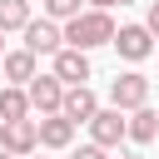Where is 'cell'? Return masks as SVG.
I'll list each match as a JSON object with an SVG mask.
<instances>
[{"instance_id":"7a4b0ae2","label":"cell","mask_w":159,"mask_h":159,"mask_svg":"<svg viewBox=\"0 0 159 159\" xmlns=\"http://www.w3.org/2000/svg\"><path fill=\"white\" fill-rule=\"evenodd\" d=\"M109 104H114V109H124V114H134L139 104H149V80H144L139 70L114 75V84H109Z\"/></svg>"},{"instance_id":"44dd1931","label":"cell","mask_w":159,"mask_h":159,"mask_svg":"<svg viewBox=\"0 0 159 159\" xmlns=\"http://www.w3.org/2000/svg\"><path fill=\"white\" fill-rule=\"evenodd\" d=\"M119 159H139V154H119Z\"/></svg>"},{"instance_id":"4fadbf2b","label":"cell","mask_w":159,"mask_h":159,"mask_svg":"<svg viewBox=\"0 0 159 159\" xmlns=\"http://www.w3.org/2000/svg\"><path fill=\"white\" fill-rule=\"evenodd\" d=\"M5 119H30V94L25 84H5L0 89V124Z\"/></svg>"},{"instance_id":"ffe728a7","label":"cell","mask_w":159,"mask_h":159,"mask_svg":"<svg viewBox=\"0 0 159 159\" xmlns=\"http://www.w3.org/2000/svg\"><path fill=\"white\" fill-rule=\"evenodd\" d=\"M0 159H15V154H10V149H0Z\"/></svg>"},{"instance_id":"5bb4252c","label":"cell","mask_w":159,"mask_h":159,"mask_svg":"<svg viewBox=\"0 0 159 159\" xmlns=\"http://www.w3.org/2000/svg\"><path fill=\"white\" fill-rule=\"evenodd\" d=\"M30 25V0H0V30H25Z\"/></svg>"},{"instance_id":"3957f363","label":"cell","mask_w":159,"mask_h":159,"mask_svg":"<svg viewBox=\"0 0 159 159\" xmlns=\"http://www.w3.org/2000/svg\"><path fill=\"white\" fill-rule=\"evenodd\" d=\"M89 139H94L99 149H119V144L129 139V114H124V109H114V104H109V109H99V114L89 119Z\"/></svg>"},{"instance_id":"6da1fadb","label":"cell","mask_w":159,"mask_h":159,"mask_svg":"<svg viewBox=\"0 0 159 159\" xmlns=\"http://www.w3.org/2000/svg\"><path fill=\"white\" fill-rule=\"evenodd\" d=\"M65 45H75V50H94V45H114V15L109 10H84V15H75L70 25H65Z\"/></svg>"},{"instance_id":"277c9868","label":"cell","mask_w":159,"mask_h":159,"mask_svg":"<svg viewBox=\"0 0 159 159\" xmlns=\"http://www.w3.org/2000/svg\"><path fill=\"white\" fill-rule=\"evenodd\" d=\"M0 149H10L15 159H30L40 149V119H5L0 124Z\"/></svg>"},{"instance_id":"7c38bea8","label":"cell","mask_w":159,"mask_h":159,"mask_svg":"<svg viewBox=\"0 0 159 159\" xmlns=\"http://www.w3.org/2000/svg\"><path fill=\"white\" fill-rule=\"evenodd\" d=\"M129 139H134V144H154V139H159V109L139 104V109L129 114Z\"/></svg>"},{"instance_id":"ba28073f","label":"cell","mask_w":159,"mask_h":159,"mask_svg":"<svg viewBox=\"0 0 159 159\" xmlns=\"http://www.w3.org/2000/svg\"><path fill=\"white\" fill-rule=\"evenodd\" d=\"M55 60V75L65 80V84H89V75H94V65H89V50H75V45H65L60 55H50Z\"/></svg>"},{"instance_id":"8fae6325","label":"cell","mask_w":159,"mask_h":159,"mask_svg":"<svg viewBox=\"0 0 159 159\" xmlns=\"http://www.w3.org/2000/svg\"><path fill=\"white\" fill-rule=\"evenodd\" d=\"M75 124L65 114H40V149H70Z\"/></svg>"},{"instance_id":"9a60e30c","label":"cell","mask_w":159,"mask_h":159,"mask_svg":"<svg viewBox=\"0 0 159 159\" xmlns=\"http://www.w3.org/2000/svg\"><path fill=\"white\" fill-rule=\"evenodd\" d=\"M45 15L60 20V25H70L75 15H84V0H45Z\"/></svg>"},{"instance_id":"e0dca14e","label":"cell","mask_w":159,"mask_h":159,"mask_svg":"<svg viewBox=\"0 0 159 159\" xmlns=\"http://www.w3.org/2000/svg\"><path fill=\"white\" fill-rule=\"evenodd\" d=\"M144 25H149V35L159 40V0H149V15H144Z\"/></svg>"},{"instance_id":"30bf717a","label":"cell","mask_w":159,"mask_h":159,"mask_svg":"<svg viewBox=\"0 0 159 159\" xmlns=\"http://www.w3.org/2000/svg\"><path fill=\"white\" fill-rule=\"evenodd\" d=\"M35 60H40V55H35V50H25V45H20V50H5L0 75H5L10 84H30V80H35Z\"/></svg>"},{"instance_id":"9c48e42d","label":"cell","mask_w":159,"mask_h":159,"mask_svg":"<svg viewBox=\"0 0 159 159\" xmlns=\"http://www.w3.org/2000/svg\"><path fill=\"white\" fill-rule=\"evenodd\" d=\"M60 114H65L75 129H80V124H89V119L99 114V99H94V89H89V84H70V89H65V104H60Z\"/></svg>"},{"instance_id":"5b68a950","label":"cell","mask_w":159,"mask_h":159,"mask_svg":"<svg viewBox=\"0 0 159 159\" xmlns=\"http://www.w3.org/2000/svg\"><path fill=\"white\" fill-rule=\"evenodd\" d=\"M65 80L50 70V75H35L30 84H25V94H30V109H40V114H60V104H65Z\"/></svg>"},{"instance_id":"2e32d148","label":"cell","mask_w":159,"mask_h":159,"mask_svg":"<svg viewBox=\"0 0 159 159\" xmlns=\"http://www.w3.org/2000/svg\"><path fill=\"white\" fill-rule=\"evenodd\" d=\"M70 159H109V149H99V144L89 139V144H80V149H75Z\"/></svg>"},{"instance_id":"52a82bcc","label":"cell","mask_w":159,"mask_h":159,"mask_svg":"<svg viewBox=\"0 0 159 159\" xmlns=\"http://www.w3.org/2000/svg\"><path fill=\"white\" fill-rule=\"evenodd\" d=\"M114 50H119V60H129V65L149 60V55H154V35H149V25H119V30H114Z\"/></svg>"},{"instance_id":"ac0fdd59","label":"cell","mask_w":159,"mask_h":159,"mask_svg":"<svg viewBox=\"0 0 159 159\" xmlns=\"http://www.w3.org/2000/svg\"><path fill=\"white\" fill-rule=\"evenodd\" d=\"M94 10H114V5H134V0H89Z\"/></svg>"},{"instance_id":"8992f818","label":"cell","mask_w":159,"mask_h":159,"mask_svg":"<svg viewBox=\"0 0 159 159\" xmlns=\"http://www.w3.org/2000/svg\"><path fill=\"white\" fill-rule=\"evenodd\" d=\"M25 50H35V55H60L65 50V25L60 20H30L25 25Z\"/></svg>"},{"instance_id":"d6986e66","label":"cell","mask_w":159,"mask_h":159,"mask_svg":"<svg viewBox=\"0 0 159 159\" xmlns=\"http://www.w3.org/2000/svg\"><path fill=\"white\" fill-rule=\"evenodd\" d=\"M0 60H5V30H0Z\"/></svg>"}]
</instances>
